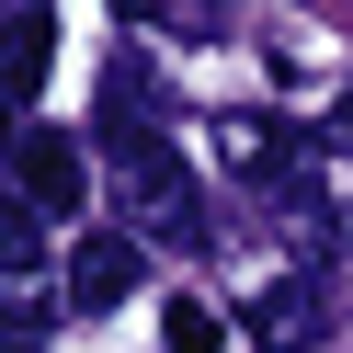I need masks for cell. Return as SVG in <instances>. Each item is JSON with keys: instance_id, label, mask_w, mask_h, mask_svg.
Segmentation results:
<instances>
[{"instance_id": "obj_6", "label": "cell", "mask_w": 353, "mask_h": 353, "mask_svg": "<svg viewBox=\"0 0 353 353\" xmlns=\"http://www.w3.org/2000/svg\"><path fill=\"white\" fill-rule=\"evenodd\" d=\"M125 125H160V80H148L137 57H114V69H103V114H92V137H125Z\"/></svg>"}, {"instance_id": "obj_10", "label": "cell", "mask_w": 353, "mask_h": 353, "mask_svg": "<svg viewBox=\"0 0 353 353\" xmlns=\"http://www.w3.org/2000/svg\"><path fill=\"white\" fill-rule=\"evenodd\" d=\"M342 137H353V92H342Z\"/></svg>"}, {"instance_id": "obj_4", "label": "cell", "mask_w": 353, "mask_h": 353, "mask_svg": "<svg viewBox=\"0 0 353 353\" xmlns=\"http://www.w3.org/2000/svg\"><path fill=\"white\" fill-rule=\"evenodd\" d=\"M137 274H148V251H137L125 228H80V239H69V307H92V319L137 296Z\"/></svg>"}, {"instance_id": "obj_3", "label": "cell", "mask_w": 353, "mask_h": 353, "mask_svg": "<svg viewBox=\"0 0 353 353\" xmlns=\"http://www.w3.org/2000/svg\"><path fill=\"white\" fill-rule=\"evenodd\" d=\"M251 342H262V353H319V342H330V285H319V274H274V285L251 296Z\"/></svg>"}, {"instance_id": "obj_5", "label": "cell", "mask_w": 353, "mask_h": 353, "mask_svg": "<svg viewBox=\"0 0 353 353\" xmlns=\"http://www.w3.org/2000/svg\"><path fill=\"white\" fill-rule=\"evenodd\" d=\"M216 160H228L239 183H262V194H274L285 171H296V137H285L274 114H216Z\"/></svg>"}, {"instance_id": "obj_1", "label": "cell", "mask_w": 353, "mask_h": 353, "mask_svg": "<svg viewBox=\"0 0 353 353\" xmlns=\"http://www.w3.org/2000/svg\"><path fill=\"white\" fill-rule=\"evenodd\" d=\"M103 160H114V194H125V216H137L148 239H171V251H194V239H205V194H194L183 148H171L160 125H125V137H103Z\"/></svg>"}, {"instance_id": "obj_7", "label": "cell", "mask_w": 353, "mask_h": 353, "mask_svg": "<svg viewBox=\"0 0 353 353\" xmlns=\"http://www.w3.org/2000/svg\"><path fill=\"white\" fill-rule=\"evenodd\" d=\"M46 0H12V103H34V92H46Z\"/></svg>"}, {"instance_id": "obj_2", "label": "cell", "mask_w": 353, "mask_h": 353, "mask_svg": "<svg viewBox=\"0 0 353 353\" xmlns=\"http://www.w3.org/2000/svg\"><path fill=\"white\" fill-rule=\"evenodd\" d=\"M12 194H23L34 216H80L92 205V160H80L69 125H34L23 114V137H12Z\"/></svg>"}, {"instance_id": "obj_9", "label": "cell", "mask_w": 353, "mask_h": 353, "mask_svg": "<svg viewBox=\"0 0 353 353\" xmlns=\"http://www.w3.org/2000/svg\"><path fill=\"white\" fill-rule=\"evenodd\" d=\"M0 353H46V342H34V330H12V342H0Z\"/></svg>"}, {"instance_id": "obj_8", "label": "cell", "mask_w": 353, "mask_h": 353, "mask_svg": "<svg viewBox=\"0 0 353 353\" xmlns=\"http://www.w3.org/2000/svg\"><path fill=\"white\" fill-rule=\"evenodd\" d=\"M160 353H216V319H205V307H171V319H160Z\"/></svg>"}]
</instances>
